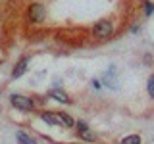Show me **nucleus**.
I'll return each instance as SVG.
<instances>
[{"label":"nucleus","mask_w":154,"mask_h":144,"mask_svg":"<svg viewBox=\"0 0 154 144\" xmlns=\"http://www.w3.org/2000/svg\"><path fill=\"white\" fill-rule=\"evenodd\" d=\"M46 123H52V125H64V127H73V119L66 113H42L41 115Z\"/></svg>","instance_id":"1"},{"label":"nucleus","mask_w":154,"mask_h":144,"mask_svg":"<svg viewBox=\"0 0 154 144\" xmlns=\"http://www.w3.org/2000/svg\"><path fill=\"white\" fill-rule=\"evenodd\" d=\"M12 104L19 110H33V100L27 98V96H21V94H12Z\"/></svg>","instance_id":"2"},{"label":"nucleus","mask_w":154,"mask_h":144,"mask_svg":"<svg viewBox=\"0 0 154 144\" xmlns=\"http://www.w3.org/2000/svg\"><path fill=\"white\" fill-rule=\"evenodd\" d=\"M94 35L100 37V38H106L112 35V23L110 21H98L94 25Z\"/></svg>","instance_id":"3"},{"label":"nucleus","mask_w":154,"mask_h":144,"mask_svg":"<svg viewBox=\"0 0 154 144\" xmlns=\"http://www.w3.org/2000/svg\"><path fill=\"white\" fill-rule=\"evenodd\" d=\"M29 17H31V21H42L45 19V8L41 6V4H33L31 8H29Z\"/></svg>","instance_id":"4"},{"label":"nucleus","mask_w":154,"mask_h":144,"mask_svg":"<svg viewBox=\"0 0 154 144\" xmlns=\"http://www.w3.org/2000/svg\"><path fill=\"white\" fill-rule=\"evenodd\" d=\"M50 96H52V98H56L58 102H64V104H67V102H69V98H67V94L64 92V90H60V88H54V90L50 92Z\"/></svg>","instance_id":"5"},{"label":"nucleus","mask_w":154,"mask_h":144,"mask_svg":"<svg viewBox=\"0 0 154 144\" xmlns=\"http://www.w3.org/2000/svg\"><path fill=\"white\" fill-rule=\"evenodd\" d=\"M25 69H27V58H23V60H19V64L14 69V77H21L25 73Z\"/></svg>","instance_id":"6"},{"label":"nucleus","mask_w":154,"mask_h":144,"mask_svg":"<svg viewBox=\"0 0 154 144\" xmlns=\"http://www.w3.org/2000/svg\"><path fill=\"white\" fill-rule=\"evenodd\" d=\"M17 140H19V144H37V142L33 140L31 136H29V134H25V133H21V131L17 133Z\"/></svg>","instance_id":"7"},{"label":"nucleus","mask_w":154,"mask_h":144,"mask_svg":"<svg viewBox=\"0 0 154 144\" xmlns=\"http://www.w3.org/2000/svg\"><path fill=\"white\" fill-rule=\"evenodd\" d=\"M122 144H141V136L139 134H131V136H125Z\"/></svg>","instance_id":"8"},{"label":"nucleus","mask_w":154,"mask_h":144,"mask_svg":"<svg viewBox=\"0 0 154 144\" xmlns=\"http://www.w3.org/2000/svg\"><path fill=\"white\" fill-rule=\"evenodd\" d=\"M81 136H83L85 138V140H89V142H93L94 140V133H91V131H87V129H85V131H81Z\"/></svg>","instance_id":"9"},{"label":"nucleus","mask_w":154,"mask_h":144,"mask_svg":"<svg viewBox=\"0 0 154 144\" xmlns=\"http://www.w3.org/2000/svg\"><path fill=\"white\" fill-rule=\"evenodd\" d=\"M148 92H150V96H154V75L150 77V81H148Z\"/></svg>","instance_id":"10"},{"label":"nucleus","mask_w":154,"mask_h":144,"mask_svg":"<svg viewBox=\"0 0 154 144\" xmlns=\"http://www.w3.org/2000/svg\"><path fill=\"white\" fill-rule=\"evenodd\" d=\"M152 12H154V6H152V4H150V2H148V4H146V14H148V16H150V14H152Z\"/></svg>","instance_id":"11"}]
</instances>
